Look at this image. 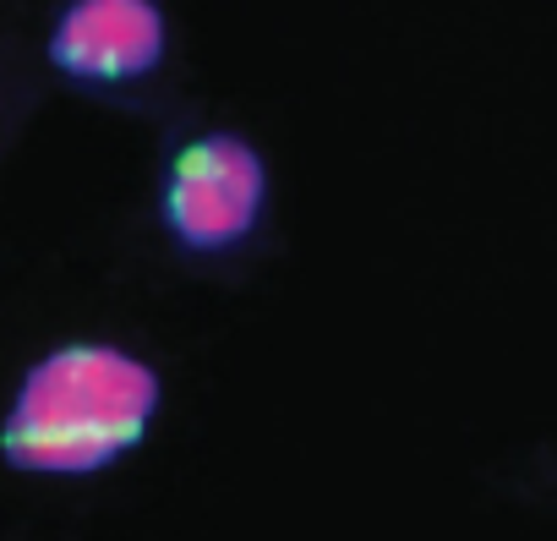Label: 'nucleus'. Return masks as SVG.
<instances>
[{"label": "nucleus", "mask_w": 557, "mask_h": 541, "mask_svg": "<svg viewBox=\"0 0 557 541\" xmlns=\"http://www.w3.org/2000/svg\"><path fill=\"white\" fill-rule=\"evenodd\" d=\"M170 56L159 0H66L50 28V66L83 88L143 83Z\"/></svg>", "instance_id": "3"}, {"label": "nucleus", "mask_w": 557, "mask_h": 541, "mask_svg": "<svg viewBox=\"0 0 557 541\" xmlns=\"http://www.w3.org/2000/svg\"><path fill=\"white\" fill-rule=\"evenodd\" d=\"M159 416V372L121 345H61L34 361L0 421V454L28 476H94Z\"/></svg>", "instance_id": "1"}, {"label": "nucleus", "mask_w": 557, "mask_h": 541, "mask_svg": "<svg viewBox=\"0 0 557 541\" xmlns=\"http://www.w3.org/2000/svg\"><path fill=\"white\" fill-rule=\"evenodd\" d=\"M268 208V159L240 132H202L175 148L159 192L164 230L186 251L240 246Z\"/></svg>", "instance_id": "2"}]
</instances>
